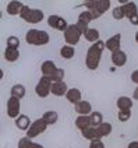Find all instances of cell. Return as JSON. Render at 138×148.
<instances>
[{
  "mask_svg": "<svg viewBox=\"0 0 138 148\" xmlns=\"http://www.w3.org/2000/svg\"><path fill=\"white\" fill-rule=\"evenodd\" d=\"M74 55H75L74 46H71V45H64V46H61V49H60V56L63 59L70 60V59L74 58Z\"/></svg>",
  "mask_w": 138,
  "mask_h": 148,
  "instance_id": "cell-27",
  "label": "cell"
},
{
  "mask_svg": "<svg viewBox=\"0 0 138 148\" xmlns=\"http://www.w3.org/2000/svg\"><path fill=\"white\" fill-rule=\"evenodd\" d=\"M84 6L87 7V10L92 11L96 16V18H99L110 8V1L109 0H89V1H85Z\"/></svg>",
  "mask_w": 138,
  "mask_h": 148,
  "instance_id": "cell-4",
  "label": "cell"
},
{
  "mask_svg": "<svg viewBox=\"0 0 138 148\" xmlns=\"http://www.w3.org/2000/svg\"><path fill=\"white\" fill-rule=\"evenodd\" d=\"M18 148H45L43 145L38 144V143H33L31 138L28 137H24L18 141Z\"/></svg>",
  "mask_w": 138,
  "mask_h": 148,
  "instance_id": "cell-25",
  "label": "cell"
},
{
  "mask_svg": "<svg viewBox=\"0 0 138 148\" xmlns=\"http://www.w3.org/2000/svg\"><path fill=\"white\" fill-rule=\"evenodd\" d=\"M25 94H27V91H25V87L23 84H14V85L11 87V97L23 99L25 97Z\"/></svg>",
  "mask_w": 138,
  "mask_h": 148,
  "instance_id": "cell-23",
  "label": "cell"
},
{
  "mask_svg": "<svg viewBox=\"0 0 138 148\" xmlns=\"http://www.w3.org/2000/svg\"><path fill=\"white\" fill-rule=\"evenodd\" d=\"M112 16H113L114 20H123V18H126L122 6H117V7H114L113 10H112Z\"/></svg>",
  "mask_w": 138,
  "mask_h": 148,
  "instance_id": "cell-31",
  "label": "cell"
},
{
  "mask_svg": "<svg viewBox=\"0 0 138 148\" xmlns=\"http://www.w3.org/2000/svg\"><path fill=\"white\" fill-rule=\"evenodd\" d=\"M106 49V45L103 41H98L95 43H92L89 46V49L85 55V66L88 67L89 70H96L99 67L100 59H102V53Z\"/></svg>",
  "mask_w": 138,
  "mask_h": 148,
  "instance_id": "cell-1",
  "label": "cell"
},
{
  "mask_svg": "<svg viewBox=\"0 0 138 148\" xmlns=\"http://www.w3.org/2000/svg\"><path fill=\"white\" fill-rule=\"evenodd\" d=\"M7 46L10 48H20V39L17 36H8L7 38Z\"/></svg>",
  "mask_w": 138,
  "mask_h": 148,
  "instance_id": "cell-33",
  "label": "cell"
},
{
  "mask_svg": "<svg viewBox=\"0 0 138 148\" xmlns=\"http://www.w3.org/2000/svg\"><path fill=\"white\" fill-rule=\"evenodd\" d=\"M70 90L67 87V84L64 81H59V82H53L52 85V94L56 95V97H63L67 94V91Z\"/></svg>",
  "mask_w": 138,
  "mask_h": 148,
  "instance_id": "cell-16",
  "label": "cell"
},
{
  "mask_svg": "<svg viewBox=\"0 0 138 148\" xmlns=\"http://www.w3.org/2000/svg\"><path fill=\"white\" fill-rule=\"evenodd\" d=\"M91 123H92V127H98L103 123V115L100 112H92L91 113Z\"/></svg>",
  "mask_w": 138,
  "mask_h": 148,
  "instance_id": "cell-30",
  "label": "cell"
},
{
  "mask_svg": "<svg viewBox=\"0 0 138 148\" xmlns=\"http://www.w3.org/2000/svg\"><path fill=\"white\" fill-rule=\"evenodd\" d=\"M127 148H138V141H131L127 145Z\"/></svg>",
  "mask_w": 138,
  "mask_h": 148,
  "instance_id": "cell-36",
  "label": "cell"
},
{
  "mask_svg": "<svg viewBox=\"0 0 138 148\" xmlns=\"http://www.w3.org/2000/svg\"><path fill=\"white\" fill-rule=\"evenodd\" d=\"M84 38L87 39V42H91V43H95V42L100 41L99 38V31L96 28H89L87 32L84 34Z\"/></svg>",
  "mask_w": 138,
  "mask_h": 148,
  "instance_id": "cell-24",
  "label": "cell"
},
{
  "mask_svg": "<svg viewBox=\"0 0 138 148\" xmlns=\"http://www.w3.org/2000/svg\"><path fill=\"white\" fill-rule=\"evenodd\" d=\"M131 117V109L130 110H119L117 112V119L120 122H127Z\"/></svg>",
  "mask_w": 138,
  "mask_h": 148,
  "instance_id": "cell-32",
  "label": "cell"
},
{
  "mask_svg": "<svg viewBox=\"0 0 138 148\" xmlns=\"http://www.w3.org/2000/svg\"><path fill=\"white\" fill-rule=\"evenodd\" d=\"M20 17L24 20L25 23H28V24H38V23L43 21L45 14L39 8H31V7H28V6H24Z\"/></svg>",
  "mask_w": 138,
  "mask_h": 148,
  "instance_id": "cell-3",
  "label": "cell"
},
{
  "mask_svg": "<svg viewBox=\"0 0 138 148\" xmlns=\"http://www.w3.org/2000/svg\"><path fill=\"white\" fill-rule=\"evenodd\" d=\"M20 109H21V99L10 95V98L7 99V116L11 119H17L21 115Z\"/></svg>",
  "mask_w": 138,
  "mask_h": 148,
  "instance_id": "cell-9",
  "label": "cell"
},
{
  "mask_svg": "<svg viewBox=\"0 0 138 148\" xmlns=\"http://www.w3.org/2000/svg\"><path fill=\"white\" fill-rule=\"evenodd\" d=\"M94 20H96V16L92 11H89V10H84L78 16V21H82L85 24H89L91 21H94Z\"/></svg>",
  "mask_w": 138,
  "mask_h": 148,
  "instance_id": "cell-28",
  "label": "cell"
},
{
  "mask_svg": "<svg viewBox=\"0 0 138 148\" xmlns=\"http://www.w3.org/2000/svg\"><path fill=\"white\" fill-rule=\"evenodd\" d=\"M126 18H128L133 25H138V7L135 1H120Z\"/></svg>",
  "mask_w": 138,
  "mask_h": 148,
  "instance_id": "cell-6",
  "label": "cell"
},
{
  "mask_svg": "<svg viewBox=\"0 0 138 148\" xmlns=\"http://www.w3.org/2000/svg\"><path fill=\"white\" fill-rule=\"evenodd\" d=\"M112 124L110 123H106V122H103V123L100 124V126H98L96 130L98 133H99V136H100V138H103V137H107L110 133H112Z\"/></svg>",
  "mask_w": 138,
  "mask_h": 148,
  "instance_id": "cell-29",
  "label": "cell"
},
{
  "mask_svg": "<svg viewBox=\"0 0 138 148\" xmlns=\"http://www.w3.org/2000/svg\"><path fill=\"white\" fill-rule=\"evenodd\" d=\"M63 36H64V41L67 45L74 46V45H77V43L80 42L81 36H84V34H82V31L78 28L77 24H70L68 28L63 32Z\"/></svg>",
  "mask_w": 138,
  "mask_h": 148,
  "instance_id": "cell-5",
  "label": "cell"
},
{
  "mask_svg": "<svg viewBox=\"0 0 138 148\" xmlns=\"http://www.w3.org/2000/svg\"><path fill=\"white\" fill-rule=\"evenodd\" d=\"M57 70H59V67H56L55 62H52V60H45L41 64V73L43 77H49L50 78Z\"/></svg>",
  "mask_w": 138,
  "mask_h": 148,
  "instance_id": "cell-12",
  "label": "cell"
},
{
  "mask_svg": "<svg viewBox=\"0 0 138 148\" xmlns=\"http://www.w3.org/2000/svg\"><path fill=\"white\" fill-rule=\"evenodd\" d=\"M135 42H137V43H138V31H137V32H135Z\"/></svg>",
  "mask_w": 138,
  "mask_h": 148,
  "instance_id": "cell-38",
  "label": "cell"
},
{
  "mask_svg": "<svg viewBox=\"0 0 138 148\" xmlns=\"http://www.w3.org/2000/svg\"><path fill=\"white\" fill-rule=\"evenodd\" d=\"M31 120L27 115H20L16 119V126L18 130H23V132H28V129L31 127Z\"/></svg>",
  "mask_w": 138,
  "mask_h": 148,
  "instance_id": "cell-18",
  "label": "cell"
},
{
  "mask_svg": "<svg viewBox=\"0 0 138 148\" xmlns=\"http://www.w3.org/2000/svg\"><path fill=\"white\" fill-rule=\"evenodd\" d=\"M89 148H105V144H103L102 140H94L91 141Z\"/></svg>",
  "mask_w": 138,
  "mask_h": 148,
  "instance_id": "cell-34",
  "label": "cell"
},
{
  "mask_svg": "<svg viewBox=\"0 0 138 148\" xmlns=\"http://www.w3.org/2000/svg\"><path fill=\"white\" fill-rule=\"evenodd\" d=\"M74 110L80 116H89L92 113V105L88 101H81L77 105H74Z\"/></svg>",
  "mask_w": 138,
  "mask_h": 148,
  "instance_id": "cell-13",
  "label": "cell"
},
{
  "mask_svg": "<svg viewBox=\"0 0 138 148\" xmlns=\"http://www.w3.org/2000/svg\"><path fill=\"white\" fill-rule=\"evenodd\" d=\"M112 62H113L114 66H117V67L124 66L127 63V55H126V52L117 50V52L112 53Z\"/></svg>",
  "mask_w": 138,
  "mask_h": 148,
  "instance_id": "cell-17",
  "label": "cell"
},
{
  "mask_svg": "<svg viewBox=\"0 0 138 148\" xmlns=\"http://www.w3.org/2000/svg\"><path fill=\"white\" fill-rule=\"evenodd\" d=\"M75 127L80 129L81 132H84V130H87V129L92 127L91 116H78V117L75 119Z\"/></svg>",
  "mask_w": 138,
  "mask_h": 148,
  "instance_id": "cell-19",
  "label": "cell"
},
{
  "mask_svg": "<svg viewBox=\"0 0 138 148\" xmlns=\"http://www.w3.org/2000/svg\"><path fill=\"white\" fill-rule=\"evenodd\" d=\"M48 25L50 28H55V29H59L61 32H64L66 29L68 28V23L66 21V18L60 16H56V14H52V16L48 17Z\"/></svg>",
  "mask_w": 138,
  "mask_h": 148,
  "instance_id": "cell-10",
  "label": "cell"
},
{
  "mask_svg": "<svg viewBox=\"0 0 138 148\" xmlns=\"http://www.w3.org/2000/svg\"><path fill=\"white\" fill-rule=\"evenodd\" d=\"M52 85H53L52 80L49 77H43L42 75L39 78V81H38V84H36V87H35V94L39 98H46L49 94H52Z\"/></svg>",
  "mask_w": 138,
  "mask_h": 148,
  "instance_id": "cell-7",
  "label": "cell"
},
{
  "mask_svg": "<svg viewBox=\"0 0 138 148\" xmlns=\"http://www.w3.org/2000/svg\"><path fill=\"white\" fill-rule=\"evenodd\" d=\"M24 3H21V1H18V0H13V1H10L7 4V14L10 16H20L21 14V11H23V8H24Z\"/></svg>",
  "mask_w": 138,
  "mask_h": 148,
  "instance_id": "cell-14",
  "label": "cell"
},
{
  "mask_svg": "<svg viewBox=\"0 0 138 148\" xmlns=\"http://www.w3.org/2000/svg\"><path fill=\"white\" fill-rule=\"evenodd\" d=\"M50 41L48 32L41 29H29L25 34V42L31 46H45Z\"/></svg>",
  "mask_w": 138,
  "mask_h": 148,
  "instance_id": "cell-2",
  "label": "cell"
},
{
  "mask_svg": "<svg viewBox=\"0 0 138 148\" xmlns=\"http://www.w3.org/2000/svg\"><path fill=\"white\" fill-rule=\"evenodd\" d=\"M106 49L110 53H114L117 50H122V34H116L113 36H110L107 41L105 42Z\"/></svg>",
  "mask_w": 138,
  "mask_h": 148,
  "instance_id": "cell-11",
  "label": "cell"
},
{
  "mask_svg": "<svg viewBox=\"0 0 138 148\" xmlns=\"http://www.w3.org/2000/svg\"><path fill=\"white\" fill-rule=\"evenodd\" d=\"M66 99H67L70 103L77 105L78 102H81V101H82L81 91L78 90V88H70V90L67 91V94H66Z\"/></svg>",
  "mask_w": 138,
  "mask_h": 148,
  "instance_id": "cell-15",
  "label": "cell"
},
{
  "mask_svg": "<svg viewBox=\"0 0 138 148\" xmlns=\"http://www.w3.org/2000/svg\"><path fill=\"white\" fill-rule=\"evenodd\" d=\"M133 98L134 99H138V87L134 90V92H133Z\"/></svg>",
  "mask_w": 138,
  "mask_h": 148,
  "instance_id": "cell-37",
  "label": "cell"
},
{
  "mask_svg": "<svg viewBox=\"0 0 138 148\" xmlns=\"http://www.w3.org/2000/svg\"><path fill=\"white\" fill-rule=\"evenodd\" d=\"M42 119H43V122L48 124V126H52V124H55L57 122L59 115H57L55 110H48V112H45V113H43Z\"/></svg>",
  "mask_w": 138,
  "mask_h": 148,
  "instance_id": "cell-26",
  "label": "cell"
},
{
  "mask_svg": "<svg viewBox=\"0 0 138 148\" xmlns=\"http://www.w3.org/2000/svg\"><path fill=\"white\" fill-rule=\"evenodd\" d=\"M81 134H82L84 138H87V140H89V141L102 140L100 136H99V133H98V130H96V127H89V129H87V130L81 132Z\"/></svg>",
  "mask_w": 138,
  "mask_h": 148,
  "instance_id": "cell-22",
  "label": "cell"
},
{
  "mask_svg": "<svg viewBox=\"0 0 138 148\" xmlns=\"http://www.w3.org/2000/svg\"><path fill=\"white\" fill-rule=\"evenodd\" d=\"M48 129V124L43 122V119H36V120H33L32 124H31V127L28 129V132H27V137L28 138H35V137H38L39 134L42 133H45V130Z\"/></svg>",
  "mask_w": 138,
  "mask_h": 148,
  "instance_id": "cell-8",
  "label": "cell"
},
{
  "mask_svg": "<svg viewBox=\"0 0 138 148\" xmlns=\"http://www.w3.org/2000/svg\"><path fill=\"white\" fill-rule=\"evenodd\" d=\"M20 58V50L17 49V48H10V46H6V49H4V59L10 62V63H14L17 62Z\"/></svg>",
  "mask_w": 138,
  "mask_h": 148,
  "instance_id": "cell-20",
  "label": "cell"
},
{
  "mask_svg": "<svg viewBox=\"0 0 138 148\" xmlns=\"http://www.w3.org/2000/svg\"><path fill=\"white\" fill-rule=\"evenodd\" d=\"M131 81L135 82L138 85V70H134V71L131 73Z\"/></svg>",
  "mask_w": 138,
  "mask_h": 148,
  "instance_id": "cell-35",
  "label": "cell"
},
{
  "mask_svg": "<svg viewBox=\"0 0 138 148\" xmlns=\"http://www.w3.org/2000/svg\"><path fill=\"white\" fill-rule=\"evenodd\" d=\"M116 106L119 110H130L133 108V99L130 97H120L116 101Z\"/></svg>",
  "mask_w": 138,
  "mask_h": 148,
  "instance_id": "cell-21",
  "label": "cell"
}]
</instances>
